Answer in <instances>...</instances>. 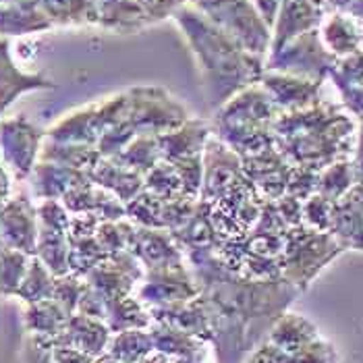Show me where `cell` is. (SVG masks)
I'll return each mask as SVG.
<instances>
[{
  "label": "cell",
  "mask_w": 363,
  "mask_h": 363,
  "mask_svg": "<svg viewBox=\"0 0 363 363\" xmlns=\"http://www.w3.org/2000/svg\"><path fill=\"white\" fill-rule=\"evenodd\" d=\"M318 174L320 170L306 167H293L286 183V196H293L299 201H306L308 197L318 194Z\"/></svg>",
  "instance_id": "f1b7e54d"
},
{
  "label": "cell",
  "mask_w": 363,
  "mask_h": 363,
  "mask_svg": "<svg viewBox=\"0 0 363 363\" xmlns=\"http://www.w3.org/2000/svg\"><path fill=\"white\" fill-rule=\"evenodd\" d=\"M199 295V286L183 266L147 270L145 284L141 286L140 299L147 309L170 308L187 303Z\"/></svg>",
  "instance_id": "8992f818"
},
{
  "label": "cell",
  "mask_w": 363,
  "mask_h": 363,
  "mask_svg": "<svg viewBox=\"0 0 363 363\" xmlns=\"http://www.w3.org/2000/svg\"><path fill=\"white\" fill-rule=\"evenodd\" d=\"M357 26H359V38H362V48H363V19H357Z\"/></svg>",
  "instance_id": "60d3db41"
},
{
  "label": "cell",
  "mask_w": 363,
  "mask_h": 363,
  "mask_svg": "<svg viewBox=\"0 0 363 363\" xmlns=\"http://www.w3.org/2000/svg\"><path fill=\"white\" fill-rule=\"evenodd\" d=\"M106 326L111 333H123V330H145L152 324V315L147 308L135 297H121L106 303Z\"/></svg>",
  "instance_id": "ffe728a7"
},
{
  "label": "cell",
  "mask_w": 363,
  "mask_h": 363,
  "mask_svg": "<svg viewBox=\"0 0 363 363\" xmlns=\"http://www.w3.org/2000/svg\"><path fill=\"white\" fill-rule=\"evenodd\" d=\"M322 84L324 82H313V79H303L286 73H277V71H264L259 85L266 89L270 100L279 112H297L306 111L309 106L318 104L322 98Z\"/></svg>",
  "instance_id": "52a82bcc"
},
{
  "label": "cell",
  "mask_w": 363,
  "mask_h": 363,
  "mask_svg": "<svg viewBox=\"0 0 363 363\" xmlns=\"http://www.w3.org/2000/svg\"><path fill=\"white\" fill-rule=\"evenodd\" d=\"M252 2L255 4V9L259 11V15L264 17V21L272 28L277 11H279L280 6V0H252Z\"/></svg>",
  "instance_id": "e575fe53"
},
{
  "label": "cell",
  "mask_w": 363,
  "mask_h": 363,
  "mask_svg": "<svg viewBox=\"0 0 363 363\" xmlns=\"http://www.w3.org/2000/svg\"><path fill=\"white\" fill-rule=\"evenodd\" d=\"M315 338H320L318 328L309 322L308 318H303L299 313H291V311H284L272 324V328L268 330V336H266L268 342H272L274 347H279L291 355L297 353L299 349H303Z\"/></svg>",
  "instance_id": "ac0fdd59"
},
{
  "label": "cell",
  "mask_w": 363,
  "mask_h": 363,
  "mask_svg": "<svg viewBox=\"0 0 363 363\" xmlns=\"http://www.w3.org/2000/svg\"><path fill=\"white\" fill-rule=\"evenodd\" d=\"M0 239L4 247L35 255L38 247V226L28 201H11L0 212Z\"/></svg>",
  "instance_id": "4fadbf2b"
},
{
  "label": "cell",
  "mask_w": 363,
  "mask_h": 363,
  "mask_svg": "<svg viewBox=\"0 0 363 363\" xmlns=\"http://www.w3.org/2000/svg\"><path fill=\"white\" fill-rule=\"evenodd\" d=\"M52 349H55V345L50 340L28 335L23 340V347H21L19 363H55Z\"/></svg>",
  "instance_id": "4dcf8cb0"
},
{
  "label": "cell",
  "mask_w": 363,
  "mask_h": 363,
  "mask_svg": "<svg viewBox=\"0 0 363 363\" xmlns=\"http://www.w3.org/2000/svg\"><path fill=\"white\" fill-rule=\"evenodd\" d=\"M6 196H9V177L0 168V199H6Z\"/></svg>",
  "instance_id": "74e56055"
},
{
  "label": "cell",
  "mask_w": 363,
  "mask_h": 363,
  "mask_svg": "<svg viewBox=\"0 0 363 363\" xmlns=\"http://www.w3.org/2000/svg\"><path fill=\"white\" fill-rule=\"evenodd\" d=\"M191 4L247 52L255 56L270 52L272 28L264 21L252 0H191Z\"/></svg>",
  "instance_id": "277c9868"
},
{
  "label": "cell",
  "mask_w": 363,
  "mask_h": 363,
  "mask_svg": "<svg viewBox=\"0 0 363 363\" xmlns=\"http://www.w3.org/2000/svg\"><path fill=\"white\" fill-rule=\"evenodd\" d=\"M357 0H326L324 4V13H345L349 15V11L353 9Z\"/></svg>",
  "instance_id": "d590c367"
},
{
  "label": "cell",
  "mask_w": 363,
  "mask_h": 363,
  "mask_svg": "<svg viewBox=\"0 0 363 363\" xmlns=\"http://www.w3.org/2000/svg\"><path fill=\"white\" fill-rule=\"evenodd\" d=\"M28 253L2 247L0 250V295H13L17 293L21 280L26 277L29 266Z\"/></svg>",
  "instance_id": "d4e9b609"
},
{
  "label": "cell",
  "mask_w": 363,
  "mask_h": 363,
  "mask_svg": "<svg viewBox=\"0 0 363 363\" xmlns=\"http://www.w3.org/2000/svg\"><path fill=\"white\" fill-rule=\"evenodd\" d=\"M347 252L330 233L297 224L286 230L282 250V279L299 291H306L333 259Z\"/></svg>",
  "instance_id": "3957f363"
},
{
  "label": "cell",
  "mask_w": 363,
  "mask_h": 363,
  "mask_svg": "<svg viewBox=\"0 0 363 363\" xmlns=\"http://www.w3.org/2000/svg\"><path fill=\"white\" fill-rule=\"evenodd\" d=\"M303 224H308L315 230H330V220H333V201H328L326 197L313 194L303 201Z\"/></svg>",
  "instance_id": "83f0119b"
},
{
  "label": "cell",
  "mask_w": 363,
  "mask_h": 363,
  "mask_svg": "<svg viewBox=\"0 0 363 363\" xmlns=\"http://www.w3.org/2000/svg\"><path fill=\"white\" fill-rule=\"evenodd\" d=\"M243 172L253 183V187L259 191V196L268 201H274L286 194V183L293 164L280 154L277 145L247 156L243 160Z\"/></svg>",
  "instance_id": "ba28073f"
},
{
  "label": "cell",
  "mask_w": 363,
  "mask_h": 363,
  "mask_svg": "<svg viewBox=\"0 0 363 363\" xmlns=\"http://www.w3.org/2000/svg\"><path fill=\"white\" fill-rule=\"evenodd\" d=\"M111 336V328L104 320L73 313L67 318L62 333L55 338V347L75 349L89 357H102L108 349Z\"/></svg>",
  "instance_id": "8fae6325"
},
{
  "label": "cell",
  "mask_w": 363,
  "mask_h": 363,
  "mask_svg": "<svg viewBox=\"0 0 363 363\" xmlns=\"http://www.w3.org/2000/svg\"><path fill=\"white\" fill-rule=\"evenodd\" d=\"M345 250L363 252V189H353L333 203V220L328 230Z\"/></svg>",
  "instance_id": "7c38bea8"
},
{
  "label": "cell",
  "mask_w": 363,
  "mask_h": 363,
  "mask_svg": "<svg viewBox=\"0 0 363 363\" xmlns=\"http://www.w3.org/2000/svg\"><path fill=\"white\" fill-rule=\"evenodd\" d=\"M245 363H297L295 357L286 351H282L279 347H274L272 342L264 340L262 345H257L250 353V359Z\"/></svg>",
  "instance_id": "1f68e13d"
},
{
  "label": "cell",
  "mask_w": 363,
  "mask_h": 363,
  "mask_svg": "<svg viewBox=\"0 0 363 363\" xmlns=\"http://www.w3.org/2000/svg\"><path fill=\"white\" fill-rule=\"evenodd\" d=\"M48 87H52V84L44 75L21 71L11 58L9 42L0 40V112L6 111L17 96L33 89H48Z\"/></svg>",
  "instance_id": "5bb4252c"
},
{
  "label": "cell",
  "mask_w": 363,
  "mask_h": 363,
  "mask_svg": "<svg viewBox=\"0 0 363 363\" xmlns=\"http://www.w3.org/2000/svg\"><path fill=\"white\" fill-rule=\"evenodd\" d=\"M40 140V131L21 116L6 118L0 123V145L6 156V162L17 172V177H26L33 168Z\"/></svg>",
  "instance_id": "30bf717a"
},
{
  "label": "cell",
  "mask_w": 363,
  "mask_h": 363,
  "mask_svg": "<svg viewBox=\"0 0 363 363\" xmlns=\"http://www.w3.org/2000/svg\"><path fill=\"white\" fill-rule=\"evenodd\" d=\"M336 58L322 44L320 31L311 29L308 33L295 38L279 52H272L266 60V71L286 73L313 82H326L335 67Z\"/></svg>",
  "instance_id": "5b68a950"
},
{
  "label": "cell",
  "mask_w": 363,
  "mask_h": 363,
  "mask_svg": "<svg viewBox=\"0 0 363 363\" xmlns=\"http://www.w3.org/2000/svg\"><path fill=\"white\" fill-rule=\"evenodd\" d=\"M67 318L69 315L58 308L55 299H44L38 303H28L23 313V324L28 335L46 338L55 345V338L62 333Z\"/></svg>",
  "instance_id": "d6986e66"
},
{
  "label": "cell",
  "mask_w": 363,
  "mask_h": 363,
  "mask_svg": "<svg viewBox=\"0 0 363 363\" xmlns=\"http://www.w3.org/2000/svg\"><path fill=\"white\" fill-rule=\"evenodd\" d=\"M140 363H189L183 362V359H177V357H170L164 353H158V351H152L145 359H141Z\"/></svg>",
  "instance_id": "8d00e7d4"
},
{
  "label": "cell",
  "mask_w": 363,
  "mask_h": 363,
  "mask_svg": "<svg viewBox=\"0 0 363 363\" xmlns=\"http://www.w3.org/2000/svg\"><path fill=\"white\" fill-rule=\"evenodd\" d=\"M336 89L340 91L347 112L359 118V123L363 125V87H336Z\"/></svg>",
  "instance_id": "d6a6232c"
},
{
  "label": "cell",
  "mask_w": 363,
  "mask_h": 363,
  "mask_svg": "<svg viewBox=\"0 0 363 363\" xmlns=\"http://www.w3.org/2000/svg\"><path fill=\"white\" fill-rule=\"evenodd\" d=\"M353 185L355 177L351 160H338L330 167L322 168L318 174V196L326 197L333 203L347 196L353 189Z\"/></svg>",
  "instance_id": "cb8c5ba5"
},
{
  "label": "cell",
  "mask_w": 363,
  "mask_h": 363,
  "mask_svg": "<svg viewBox=\"0 0 363 363\" xmlns=\"http://www.w3.org/2000/svg\"><path fill=\"white\" fill-rule=\"evenodd\" d=\"M52 26L98 21L96 0H38Z\"/></svg>",
  "instance_id": "7402d4cb"
},
{
  "label": "cell",
  "mask_w": 363,
  "mask_h": 363,
  "mask_svg": "<svg viewBox=\"0 0 363 363\" xmlns=\"http://www.w3.org/2000/svg\"><path fill=\"white\" fill-rule=\"evenodd\" d=\"M297 363H338V353L336 349L324 340L322 336L311 340L303 349H299L297 353H293Z\"/></svg>",
  "instance_id": "f546056e"
},
{
  "label": "cell",
  "mask_w": 363,
  "mask_h": 363,
  "mask_svg": "<svg viewBox=\"0 0 363 363\" xmlns=\"http://www.w3.org/2000/svg\"><path fill=\"white\" fill-rule=\"evenodd\" d=\"M85 289V280L75 274H65V277H55V289H52V299L58 303L67 315H73L77 311L82 293Z\"/></svg>",
  "instance_id": "484cf974"
},
{
  "label": "cell",
  "mask_w": 363,
  "mask_h": 363,
  "mask_svg": "<svg viewBox=\"0 0 363 363\" xmlns=\"http://www.w3.org/2000/svg\"><path fill=\"white\" fill-rule=\"evenodd\" d=\"M355 138L353 116L324 100L306 111L282 112L274 123V145L293 167L322 170L349 160Z\"/></svg>",
  "instance_id": "6da1fadb"
},
{
  "label": "cell",
  "mask_w": 363,
  "mask_h": 363,
  "mask_svg": "<svg viewBox=\"0 0 363 363\" xmlns=\"http://www.w3.org/2000/svg\"><path fill=\"white\" fill-rule=\"evenodd\" d=\"M353 177H355V185L363 189V125L357 129V138H355V150H353Z\"/></svg>",
  "instance_id": "836d02e7"
},
{
  "label": "cell",
  "mask_w": 363,
  "mask_h": 363,
  "mask_svg": "<svg viewBox=\"0 0 363 363\" xmlns=\"http://www.w3.org/2000/svg\"><path fill=\"white\" fill-rule=\"evenodd\" d=\"M154 351L150 330H123L111 336L106 355L116 363H140Z\"/></svg>",
  "instance_id": "44dd1931"
},
{
  "label": "cell",
  "mask_w": 363,
  "mask_h": 363,
  "mask_svg": "<svg viewBox=\"0 0 363 363\" xmlns=\"http://www.w3.org/2000/svg\"><path fill=\"white\" fill-rule=\"evenodd\" d=\"M324 19V9L311 4L309 0H280L274 23H272V42L270 52H279L282 46L295 38L320 28Z\"/></svg>",
  "instance_id": "9c48e42d"
},
{
  "label": "cell",
  "mask_w": 363,
  "mask_h": 363,
  "mask_svg": "<svg viewBox=\"0 0 363 363\" xmlns=\"http://www.w3.org/2000/svg\"><path fill=\"white\" fill-rule=\"evenodd\" d=\"M150 335H152V342H154V351H158V353H164V355L189 363H201L206 359L208 342L189 335V333L154 322L150 326Z\"/></svg>",
  "instance_id": "2e32d148"
},
{
  "label": "cell",
  "mask_w": 363,
  "mask_h": 363,
  "mask_svg": "<svg viewBox=\"0 0 363 363\" xmlns=\"http://www.w3.org/2000/svg\"><path fill=\"white\" fill-rule=\"evenodd\" d=\"M96 363H116V362H114V359H111V357L104 353L102 357H96Z\"/></svg>",
  "instance_id": "f35d334b"
},
{
  "label": "cell",
  "mask_w": 363,
  "mask_h": 363,
  "mask_svg": "<svg viewBox=\"0 0 363 363\" xmlns=\"http://www.w3.org/2000/svg\"><path fill=\"white\" fill-rule=\"evenodd\" d=\"M328 79H333L336 87H363V48L353 55L336 58Z\"/></svg>",
  "instance_id": "4316f807"
},
{
  "label": "cell",
  "mask_w": 363,
  "mask_h": 363,
  "mask_svg": "<svg viewBox=\"0 0 363 363\" xmlns=\"http://www.w3.org/2000/svg\"><path fill=\"white\" fill-rule=\"evenodd\" d=\"M50 28L52 23L38 0H13L0 4V35H23Z\"/></svg>",
  "instance_id": "e0dca14e"
},
{
  "label": "cell",
  "mask_w": 363,
  "mask_h": 363,
  "mask_svg": "<svg viewBox=\"0 0 363 363\" xmlns=\"http://www.w3.org/2000/svg\"><path fill=\"white\" fill-rule=\"evenodd\" d=\"M311 4H315V6H320V9H324V4H326V0H309Z\"/></svg>",
  "instance_id": "ab89813d"
},
{
  "label": "cell",
  "mask_w": 363,
  "mask_h": 363,
  "mask_svg": "<svg viewBox=\"0 0 363 363\" xmlns=\"http://www.w3.org/2000/svg\"><path fill=\"white\" fill-rule=\"evenodd\" d=\"M320 40L324 48L335 56L353 55L362 50V38H359V26L357 19L345 13H324V19L320 23Z\"/></svg>",
  "instance_id": "9a60e30c"
},
{
  "label": "cell",
  "mask_w": 363,
  "mask_h": 363,
  "mask_svg": "<svg viewBox=\"0 0 363 363\" xmlns=\"http://www.w3.org/2000/svg\"><path fill=\"white\" fill-rule=\"evenodd\" d=\"M179 21L183 23L185 35L191 38V46L196 48L201 69L206 71L208 84L216 79L218 102L226 104L230 96L259 84L266 71L264 56L247 52L239 42L210 23L196 9L181 11Z\"/></svg>",
  "instance_id": "7a4b0ae2"
},
{
  "label": "cell",
  "mask_w": 363,
  "mask_h": 363,
  "mask_svg": "<svg viewBox=\"0 0 363 363\" xmlns=\"http://www.w3.org/2000/svg\"><path fill=\"white\" fill-rule=\"evenodd\" d=\"M6 2H13V0H0V4H6Z\"/></svg>",
  "instance_id": "b9f144b4"
},
{
  "label": "cell",
  "mask_w": 363,
  "mask_h": 363,
  "mask_svg": "<svg viewBox=\"0 0 363 363\" xmlns=\"http://www.w3.org/2000/svg\"><path fill=\"white\" fill-rule=\"evenodd\" d=\"M52 289H55L52 272L33 255L29 259L28 272L21 280L15 297L21 299L23 303H38V301H44V299H52Z\"/></svg>",
  "instance_id": "603a6c76"
}]
</instances>
